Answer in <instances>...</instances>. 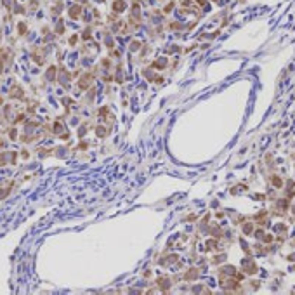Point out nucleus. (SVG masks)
<instances>
[{
    "instance_id": "2",
    "label": "nucleus",
    "mask_w": 295,
    "mask_h": 295,
    "mask_svg": "<svg viewBox=\"0 0 295 295\" xmlns=\"http://www.w3.org/2000/svg\"><path fill=\"white\" fill-rule=\"evenodd\" d=\"M243 231H245L246 234H250V233H252V226H250V224H246L245 227H243Z\"/></svg>"
},
{
    "instance_id": "1",
    "label": "nucleus",
    "mask_w": 295,
    "mask_h": 295,
    "mask_svg": "<svg viewBox=\"0 0 295 295\" xmlns=\"http://www.w3.org/2000/svg\"><path fill=\"white\" fill-rule=\"evenodd\" d=\"M243 267H245L248 273H255V271H257L255 264H253V262H250V260H243Z\"/></svg>"
}]
</instances>
